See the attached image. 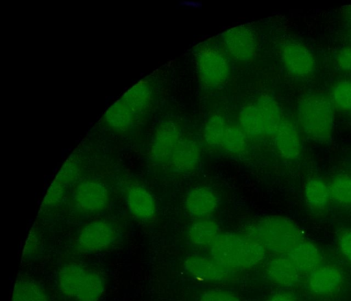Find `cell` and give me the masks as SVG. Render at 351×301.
Instances as JSON below:
<instances>
[{
    "label": "cell",
    "instance_id": "obj_1",
    "mask_svg": "<svg viewBox=\"0 0 351 301\" xmlns=\"http://www.w3.org/2000/svg\"><path fill=\"white\" fill-rule=\"evenodd\" d=\"M247 237L261 244L266 251L279 255L287 254L304 241L298 226L280 215H268L255 221L248 228Z\"/></svg>",
    "mask_w": 351,
    "mask_h": 301
},
{
    "label": "cell",
    "instance_id": "obj_2",
    "mask_svg": "<svg viewBox=\"0 0 351 301\" xmlns=\"http://www.w3.org/2000/svg\"><path fill=\"white\" fill-rule=\"evenodd\" d=\"M213 259L229 270L250 268L265 257L264 248L250 237L234 233L219 235L211 245Z\"/></svg>",
    "mask_w": 351,
    "mask_h": 301
},
{
    "label": "cell",
    "instance_id": "obj_3",
    "mask_svg": "<svg viewBox=\"0 0 351 301\" xmlns=\"http://www.w3.org/2000/svg\"><path fill=\"white\" fill-rule=\"evenodd\" d=\"M60 293L74 301H98L106 289V280L97 270L77 263L63 265L57 274Z\"/></svg>",
    "mask_w": 351,
    "mask_h": 301
},
{
    "label": "cell",
    "instance_id": "obj_4",
    "mask_svg": "<svg viewBox=\"0 0 351 301\" xmlns=\"http://www.w3.org/2000/svg\"><path fill=\"white\" fill-rule=\"evenodd\" d=\"M300 125L304 133L318 142L330 139L334 125V105L325 95L310 94L303 96L297 106Z\"/></svg>",
    "mask_w": 351,
    "mask_h": 301
},
{
    "label": "cell",
    "instance_id": "obj_5",
    "mask_svg": "<svg viewBox=\"0 0 351 301\" xmlns=\"http://www.w3.org/2000/svg\"><path fill=\"white\" fill-rule=\"evenodd\" d=\"M153 90L150 83L141 81L107 111L105 121L112 129L126 131L149 106Z\"/></svg>",
    "mask_w": 351,
    "mask_h": 301
},
{
    "label": "cell",
    "instance_id": "obj_6",
    "mask_svg": "<svg viewBox=\"0 0 351 301\" xmlns=\"http://www.w3.org/2000/svg\"><path fill=\"white\" fill-rule=\"evenodd\" d=\"M198 77L206 88H219L226 83L230 75V65L225 52L217 45L201 44L195 53Z\"/></svg>",
    "mask_w": 351,
    "mask_h": 301
},
{
    "label": "cell",
    "instance_id": "obj_7",
    "mask_svg": "<svg viewBox=\"0 0 351 301\" xmlns=\"http://www.w3.org/2000/svg\"><path fill=\"white\" fill-rule=\"evenodd\" d=\"M115 225L106 220H97L86 224L77 238V248L83 253H98L112 246L118 238Z\"/></svg>",
    "mask_w": 351,
    "mask_h": 301
},
{
    "label": "cell",
    "instance_id": "obj_8",
    "mask_svg": "<svg viewBox=\"0 0 351 301\" xmlns=\"http://www.w3.org/2000/svg\"><path fill=\"white\" fill-rule=\"evenodd\" d=\"M110 200L106 185L97 180L88 179L81 181L73 193L76 207L84 213H95L103 211Z\"/></svg>",
    "mask_w": 351,
    "mask_h": 301
},
{
    "label": "cell",
    "instance_id": "obj_9",
    "mask_svg": "<svg viewBox=\"0 0 351 301\" xmlns=\"http://www.w3.org/2000/svg\"><path fill=\"white\" fill-rule=\"evenodd\" d=\"M223 43L228 54L238 61H247L255 55L257 39L249 27L239 25L223 33Z\"/></svg>",
    "mask_w": 351,
    "mask_h": 301
},
{
    "label": "cell",
    "instance_id": "obj_10",
    "mask_svg": "<svg viewBox=\"0 0 351 301\" xmlns=\"http://www.w3.org/2000/svg\"><path fill=\"white\" fill-rule=\"evenodd\" d=\"M182 138L180 129L176 122L166 120L160 123L155 131L150 148L152 160L167 164Z\"/></svg>",
    "mask_w": 351,
    "mask_h": 301
},
{
    "label": "cell",
    "instance_id": "obj_11",
    "mask_svg": "<svg viewBox=\"0 0 351 301\" xmlns=\"http://www.w3.org/2000/svg\"><path fill=\"white\" fill-rule=\"evenodd\" d=\"M280 57L287 70L295 77H308L315 71V61L313 54L299 42H288L283 44Z\"/></svg>",
    "mask_w": 351,
    "mask_h": 301
},
{
    "label": "cell",
    "instance_id": "obj_12",
    "mask_svg": "<svg viewBox=\"0 0 351 301\" xmlns=\"http://www.w3.org/2000/svg\"><path fill=\"white\" fill-rule=\"evenodd\" d=\"M80 168V161L76 157L71 156L67 159L49 187L42 207H53L62 200L66 190L79 174Z\"/></svg>",
    "mask_w": 351,
    "mask_h": 301
},
{
    "label": "cell",
    "instance_id": "obj_13",
    "mask_svg": "<svg viewBox=\"0 0 351 301\" xmlns=\"http://www.w3.org/2000/svg\"><path fill=\"white\" fill-rule=\"evenodd\" d=\"M126 204L131 215L141 220L152 218L156 204L152 194L139 184H131L125 189Z\"/></svg>",
    "mask_w": 351,
    "mask_h": 301
},
{
    "label": "cell",
    "instance_id": "obj_14",
    "mask_svg": "<svg viewBox=\"0 0 351 301\" xmlns=\"http://www.w3.org/2000/svg\"><path fill=\"white\" fill-rule=\"evenodd\" d=\"M184 206L190 215L203 218L217 210L218 198L212 189L198 186L189 191L185 197Z\"/></svg>",
    "mask_w": 351,
    "mask_h": 301
},
{
    "label": "cell",
    "instance_id": "obj_15",
    "mask_svg": "<svg viewBox=\"0 0 351 301\" xmlns=\"http://www.w3.org/2000/svg\"><path fill=\"white\" fill-rule=\"evenodd\" d=\"M185 266L193 276L206 281L226 280L230 275V270L218 263L213 258L191 256L186 260Z\"/></svg>",
    "mask_w": 351,
    "mask_h": 301
},
{
    "label": "cell",
    "instance_id": "obj_16",
    "mask_svg": "<svg viewBox=\"0 0 351 301\" xmlns=\"http://www.w3.org/2000/svg\"><path fill=\"white\" fill-rule=\"evenodd\" d=\"M274 138L276 148L282 157L293 160L300 156L302 148L300 138L293 122L282 120Z\"/></svg>",
    "mask_w": 351,
    "mask_h": 301
},
{
    "label": "cell",
    "instance_id": "obj_17",
    "mask_svg": "<svg viewBox=\"0 0 351 301\" xmlns=\"http://www.w3.org/2000/svg\"><path fill=\"white\" fill-rule=\"evenodd\" d=\"M199 157L200 152L196 142L182 137L167 165L176 172H191L197 168Z\"/></svg>",
    "mask_w": 351,
    "mask_h": 301
},
{
    "label": "cell",
    "instance_id": "obj_18",
    "mask_svg": "<svg viewBox=\"0 0 351 301\" xmlns=\"http://www.w3.org/2000/svg\"><path fill=\"white\" fill-rule=\"evenodd\" d=\"M343 274L332 265L319 266L310 273L308 286L310 289L319 295H328L334 293L341 286Z\"/></svg>",
    "mask_w": 351,
    "mask_h": 301
},
{
    "label": "cell",
    "instance_id": "obj_19",
    "mask_svg": "<svg viewBox=\"0 0 351 301\" xmlns=\"http://www.w3.org/2000/svg\"><path fill=\"white\" fill-rule=\"evenodd\" d=\"M267 271L274 283L284 287L297 285L302 274L286 254L280 255L270 261L267 265Z\"/></svg>",
    "mask_w": 351,
    "mask_h": 301
},
{
    "label": "cell",
    "instance_id": "obj_20",
    "mask_svg": "<svg viewBox=\"0 0 351 301\" xmlns=\"http://www.w3.org/2000/svg\"><path fill=\"white\" fill-rule=\"evenodd\" d=\"M287 255L301 273H311L322 263V255L313 243L302 241L293 248Z\"/></svg>",
    "mask_w": 351,
    "mask_h": 301
},
{
    "label": "cell",
    "instance_id": "obj_21",
    "mask_svg": "<svg viewBox=\"0 0 351 301\" xmlns=\"http://www.w3.org/2000/svg\"><path fill=\"white\" fill-rule=\"evenodd\" d=\"M255 104L263 123L265 135H274L283 120L278 103L271 97L263 96Z\"/></svg>",
    "mask_w": 351,
    "mask_h": 301
},
{
    "label": "cell",
    "instance_id": "obj_22",
    "mask_svg": "<svg viewBox=\"0 0 351 301\" xmlns=\"http://www.w3.org/2000/svg\"><path fill=\"white\" fill-rule=\"evenodd\" d=\"M217 224L209 219L201 218L190 226L188 237L190 241L197 246L212 245L219 236Z\"/></svg>",
    "mask_w": 351,
    "mask_h": 301
},
{
    "label": "cell",
    "instance_id": "obj_23",
    "mask_svg": "<svg viewBox=\"0 0 351 301\" xmlns=\"http://www.w3.org/2000/svg\"><path fill=\"white\" fill-rule=\"evenodd\" d=\"M239 122L246 136L256 138L265 135L263 123L255 103L248 105L241 110Z\"/></svg>",
    "mask_w": 351,
    "mask_h": 301
},
{
    "label": "cell",
    "instance_id": "obj_24",
    "mask_svg": "<svg viewBox=\"0 0 351 301\" xmlns=\"http://www.w3.org/2000/svg\"><path fill=\"white\" fill-rule=\"evenodd\" d=\"M12 301H50L43 288L27 278L19 279L13 289Z\"/></svg>",
    "mask_w": 351,
    "mask_h": 301
},
{
    "label": "cell",
    "instance_id": "obj_25",
    "mask_svg": "<svg viewBox=\"0 0 351 301\" xmlns=\"http://www.w3.org/2000/svg\"><path fill=\"white\" fill-rule=\"evenodd\" d=\"M304 196L307 203L315 208L324 207L331 198L328 185L320 179H311L307 181Z\"/></svg>",
    "mask_w": 351,
    "mask_h": 301
},
{
    "label": "cell",
    "instance_id": "obj_26",
    "mask_svg": "<svg viewBox=\"0 0 351 301\" xmlns=\"http://www.w3.org/2000/svg\"><path fill=\"white\" fill-rule=\"evenodd\" d=\"M228 123L225 118L219 115L211 116L206 122L204 128V138L211 147L220 148Z\"/></svg>",
    "mask_w": 351,
    "mask_h": 301
},
{
    "label": "cell",
    "instance_id": "obj_27",
    "mask_svg": "<svg viewBox=\"0 0 351 301\" xmlns=\"http://www.w3.org/2000/svg\"><path fill=\"white\" fill-rule=\"evenodd\" d=\"M246 147V135L239 126L228 124L221 148L233 154L243 152Z\"/></svg>",
    "mask_w": 351,
    "mask_h": 301
},
{
    "label": "cell",
    "instance_id": "obj_28",
    "mask_svg": "<svg viewBox=\"0 0 351 301\" xmlns=\"http://www.w3.org/2000/svg\"><path fill=\"white\" fill-rule=\"evenodd\" d=\"M328 186L332 198L341 204L351 205V176L337 175Z\"/></svg>",
    "mask_w": 351,
    "mask_h": 301
},
{
    "label": "cell",
    "instance_id": "obj_29",
    "mask_svg": "<svg viewBox=\"0 0 351 301\" xmlns=\"http://www.w3.org/2000/svg\"><path fill=\"white\" fill-rule=\"evenodd\" d=\"M332 103L342 110H351V81L336 84L332 92Z\"/></svg>",
    "mask_w": 351,
    "mask_h": 301
},
{
    "label": "cell",
    "instance_id": "obj_30",
    "mask_svg": "<svg viewBox=\"0 0 351 301\" xmlns=\"http://www.w3.org/2000/svg\"><path fill=\"white\" fill-rule=\"evenodd\" d=\"M200 301H239L233 293L222 290H210L205 292Z\"/></svg>",
    "mask_w": 351,
    "mask_h": 301
},
{
    "label": "cell",
    "instance_id": "obj_31",
    "mask_svg": "<svg viewBox=\"0 0 351 301\" xmlns=\"http://www.w3.org/2000/svg\"><path fill=\"white\" fill-rule=\"evenodd\" d=\"M335 62L342 70L351 72V46L339 50L335 55Z\"/></svg>",
    "mask_w": 351,
    "mask_h": 301
},
{
    "label": "cell",
    "instance_id": "obj_32",
    "mask_svg": "<svg viewBox=\"0 0 351 301\" xmlns=\"http://www.w3.org/2000/svg\"><path fill=\"white\" fill-rule=\"evenodd\" d=\"M339 246L341 253L351 263V229L341 232L339 237Z\"/></svg>",
    "mask_w": 351,
    "mask_h": 301
},
{
    "label": "cell",
    "instance_id": "obj_33",
    "mask_svg": "<svg viewBox=\"0 0 351 301\" xmlns=\"http://www.w3.org/2000/svg\"><path fill=\"white\" fill-rule=\"evenodd\" d=\"M268 301H295L289 295L286 293H278L269 298Z\"/></svg>",
    "mask_w": 351,
    "mask_h": 301
}]
</instances>
